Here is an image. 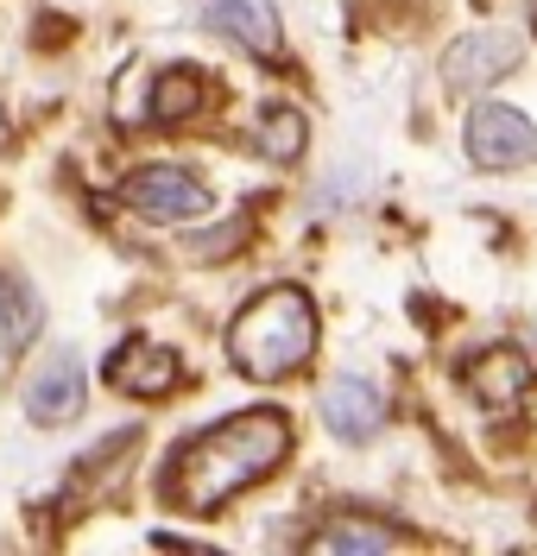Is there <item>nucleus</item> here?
I'll return each mask as SVG.
<instances>
[{
  "instance_id": "13",
  "label": "nucleus",
  "mask_w": 537,
  "mask_h": 556,
  "mask_svg": "<svg viewBox=\"0 0 537 556\" xmlns=\"http://www.w3.org/2000/svg\"><path fill=\"white\" fill-rule=\"evenodd\" d=\"M304 139H310V127H304V114L285 102L259 108V121H253V146H259V159H272V165H291L297 152H304Z\"/></svg>"
},
{
  "instance_id": "5",
  "label": "nucleus",
  "mask_w": 537,
  "mask_h": 556,
  "mask_svg": "<svg viewBox=\"0 0 537 556\" xmlns=\"http://www.w3.org/2000/svg\"><path fill=\"white\" fill-rule=\"evenodd\" d=\"M525 64V45L512 33H468L449 45V58H443V83L456 89V96H481V89H494L500 76H512V70Z\"/></svg>"
},
{
  "instance_id": "14",
  "label": "nucleus",
  "mask_w": 537,
  "mask_h": 556,
  "mask_svg": "<svg viewBox=\"0 0 537 556\" xmlns=\"http://www.w3.org/2000/svg\"><path fill=\"white\" fill-rule=\"evenodd\" d=\"M203 70H190V64H171V70H158V83H152V121H190L196 108H203Z\"/></svg>"
},
{
  "instance_id": "6",
  "label": "nucleus",
  "mask_w": 537,
  "mask_h": 556,
  "mask_svg": "<svg viewBox=\"0 0 537 556\" xmlns=\"http://www.w3.org/2000/svg\"><path fill=\"white\" fill-rule=\"evenodd\" d=\"M82 392H89V374H82V354L76 348H51L33 367V386H26V417L33 424H71L82 412Z\"/></svg>"
},
{
  "instance_id": "3",
  "label": "nucleus",
  "mask_w": 537,
  "mask_h": 556,
  "mask_svg": "<svg viewBox=\"0 0 537 556\" xmlns=\"http://www.w3.org/2000/svg\"><path fill=\"white\" fill-rule=\"evenodd\" d=\"M120 203L133 208L140 222L183 228V222L209 215V190H203V177L183 172V165H140V172L120 177Z\"/></svg>"
},
{
  "instance_id": "7",
  "label": "nucleus",
  "mask_w": 537,
  "mask_h": 556,
  "mask_svg": "<svg viewBox=\"0 0 537 556\" xmlns=\"http://www.w3.org/2000/svg\"><path fill=\"white\" fill-rule=\"evenodd\" d=\"M322 424H329L342 443H373V437L386 430V399H380V386L355 380V374H335V380L322 386Z\"/></svg>"
},
{
  "instance_id": "1",
  "label": "nucleus",
  "mask_w": 537,
  "mask_h": 556,
  "mask_svg": "<svg viewBox=\"0 0 537 556\" xmlns=\"http://www.w3.org/2000/svg\"><path fill=\"white\" fill-rule=\"evenodd\" d=\"M291 455V417L259 405V412H234L209 424L203 437H190L171 468H165V500L190 513V519H215L234 493L259 486L279 462Z\"/></svg>"
},
{
  "instance_id": "11",
  "label": "nucleus",
  "mask_w": 537,
  "mask_h": 556,
  "mask_svg": "<svg viewBox=\"0 0 537 556\" xmlns=\"http://www.w3.org/2000/svg\"><path fill=\"white\" fill-rule=\"evenodd\" d=\"M38 329H44V304H38V291L26 278L0 273V348L7 354H26L38 342Z\"/></svg>"
},
{
  "instance_id": "10",
  "label": "nucleus",
  "mask_w": 537,
  "mask_h": 556,
  "mask_svg": "<svg viewBox=\"0 0 537 556\" xmlns=\"http://www.w3.org/2000/svg\"><path fill=\"white\" fill-rule=\"evenodd\" d=\"M462 380H468V392H474L487 412H506V405H519V399L532 392V361H525L519 348L494 342V348H481V354L462 367Z\"/></svg>"
},
{
  "instance_id": "12",
  "label": "nucleus",
  "mask_w": 537,
  "mask_h": 556,
  "mask_svg": "<svg viewBox=\"0 0 537 556\" xmlns=\"http://www.w3.org/2000/svg\"><path fill=\"white\" fill-rule=\"evenodd\" d=\"M310 544H317V551H342V556L398 551V531H393V525H380V519H360V513H335V519L322 525Z\"/></svg>"
},
{
  "instance_id": "15",
  "label": "nucleus",
  "mask_w": 537,
  "mask_h": 556,
  "mask_svg": "<svg viewBox=\"0 0 537 556\" xmlns=\"http://www.w3.org/2000/svg\"><path fill=\"white\" fill-rule=\"evenodd\" d=\"M241 235H247V222H228V228H215V235H190V253H196V260H221V253H234V247H241Z\"/></svg>"
},
{
  "instance_id": "4",
  "label": "nucleus",
  "mask_w": 537,
  "mask_h": 556,
  "mask_svg": "<svg viewBox=\"0 0 537 556\" xmlns=\"http://www.w3.org/2000/svg\"><path fill=\"white\" fill-rule=\"evenodd\" d=\"M468 159L481 172H519L537 159V127L506 102H481L468 114Z\"/></svg>"
},
{
  "instance_id": "8",
  "label": "nucleus",
  "mask_w": 537,
  "mask_h": 556,
  "mask_svg": "<svg viewBox=\"0 0 537 556\" xmlns=\"http://www.w3.org/2000/svg\"><path fill=\"white\" fill-rule=\"evenodd\" d=\"M196 13L221 38L247 45L253 58H279L285 51V26H279V7L272 0H196Z\"/></svg>"
},
{
  "instance_id": "2",
  "label": "nucleus",
  "mask_w": 537,
  "mask_h": 556,
  "mask_svg": "<svg viewBox=\"0 0 537 556\" xmlns=\"http://www.w3.org/2000/svg\"><path fill=\"white\" fill-rule=\"evenodd\" d=\"M310 348H317V304H310L297 285L259 291L247 311L228 323V361L259 386L297 374V367L310 361Z\"/></svg>"
},
{
  "instance_id": "16",
  "label": "nucleus",
  "mask_w": 537,
  "mask_h": 556,
  "mask_svg": "<svg viewBox=\"0 0 537 556\" xmlns=\"http://www.w3.org/2000/svg\"><path fill=\"white\" fill-rule=\"evenodd\" d=\"M0 152H7V114H0Z\"/></svg>"
},
{
  "instance_id": "9",
  "label": "nucleus",
  "mask_w": 537,
  "mask_h": 556,
  "mask_svg": "<svg viewBox=\"0 0 537 556\" xmlns=\"http://www.w3.org/2000/svg\"><path fill=\"white\" fill-rule=\"evenodd\" d=\"M178 380H183V361H178V348H165V342H127L107 361V386L127 392V399H165Z\"/></svg>"
}]
</instances>
